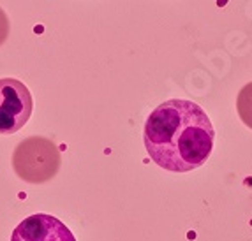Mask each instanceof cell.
<instances>
[{
  "label": "cell",
  "instance_id": "obj_1",
  "mask_svg": "<svg viewBox=\"0 0 252 241\" xmlns=\"http://www.w3.org/2000/svg\"><path fill=\"white\" fill-rule=\"evenodd\" d=\"M143 141L150 159L160 169L189 173L210 159L215 129L199 104L169 99L147 118Z\"/></svg>",
  "mask_w": 252,
  "mask_h": 241
},
{
  "label": "cell",
  "instance_id": "obj_5",
  "mask_svg": "<svg viewBox=\"0 0 252 241\" xmlns=\"http://www.w3.org/2000/svg\"><path fill=\"white\" fill-rule=\"evenodd\" d=\"M236 109L244 125L252 131V81L240 90L236 97Z\"/></svg>",
  "mask_w": 252,
  "mask_h": 241
},
{
  "label": "cell",
  "instance_id": "obj_4",
  "mask_svg": "<svg viewBox=\"0 0 252 241\" xmlns=\"http://www.w3.org/2000/svg\"><path fill=\"white\" fill-rule=\"evenodd\" d=\"M11 241H76L67 225L46 213H35L21 220Z\"/></svg>",
  "mask_w": 252,
  "mask_h": 241
},
{
  "label": "cell",
  "instance_id": "obj_3",
  "mask_svg": "<svg viewBox=\"0 0 252 241\" xmlns=\"http://www.w3.org/2000/svg\"><path fill=\"white\" fill-rule=\"evenodd\" d=\"M34 109V99L23 81L14 78L0 80V134L20 131Z\"/></svg>",
  "mask_w": 252,
  "mask_h": 241
},
{
  "label": "cell",
  "instance_id": "obj_6",
  "mask_svg": "<svg viewBox=\"0 0 252 241\" xmlns=\"http://www.w3.org/2000/svg\"><path fill=\"white\" fill-rule=\"evenodd\" d=\"M9 37V20L7 14L4 13V9L0 7V46L7 41Z\"/></svg>",
  "mask_w": 252,
  "mask_h": 241
},
{
  "label": "cell",
  "instance_id": "obj_2",
  "mask_svg": "<svg viewBox=\"0 0 252 241\" xmlns=\"http://www.w3.org/2000/svg\"><path fill=\"white\" fill-rule=\"evenodd\" d=\"M59 146L48 137L30 135L23 139L13 153V169L27 183H46L57 176L60 169Z\"/></svg>",
  "mask_w": 252,
  "mask_h": 241
}]
</instances>
